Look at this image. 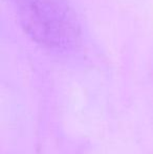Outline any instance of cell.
<instances>
[{
  "mask_svg": "<svg viewBox=\"0 0 153 154\" xmlns=\"http://www.w3.org/2000/svg\"><path fill=\"white\" fill-rule=\"evenodd\" d=\"M25 34L41 47L66 53L79 46L81 29L68 0H10Z\"/></svg>",
  "mask_w": 153,
  "mask_h": 154,
  "instance_id": "cell-1",
  "label": "cell"
}]
</instances>
